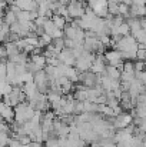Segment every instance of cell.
<instances>
[{"instance_id":"obj_1","label":"cell","mask_w":146,"mask_h":147,"mask_svg":"<svg viewBox=\"0 0 146 147\" xmlns=\"http://www.w3.org/2000/svg\"><path fill=\"white\" fill-rule=\"evenodd\" d=\"M13 110H14V120L19 121L20 124H23L24 121L30 120L35 116V111H36L29 101H22V103L16 104L13 107Z\"/></svg>"},{"instance_id":"obj_2","label":"cell","mask_w":146,"mask_h":147,"mask_svg":"<svg viewBox=\"0 0 146 147\" xmlns=\"http://www.w3.org/2000/svg\"><path fill=\"white\" fill-rule=\"evenodd\" d=\"M88 7V3L83 0H70L66 4L67 9V16L70 19H80L82 14L85 13V9Z\"/></svg>"},{"instance_id":"obj_3","label":"cell","mask_w":146,"mask_h":147,"mask_svg":"<svg viewBox=\"0 0 146 147\" xmlns=\"http://www.w3.org/2000/svg\"><path fill=\"white\" fill-rule=\"evenodd\" d=\"M93 59H95V53H89V51L83 50V53H82L80 56L76 57L73 67H75L77 71H86V70H90V64H92Z\"/></svg>"},{"instance_id":"obj_4","label":"cell","mask_w":146,"mask_h":147,"mask_svg":"<svg viewBox=\"0 0 146 147\" xmlns=\"http://www.w3.org/2000/svg\"><path fill=\"white\" fill-rule=\"evenodd\" d=\"M33 83L36 84L37 90L40 93H48L49 87H50V80L48 79V74L45 73V70H37L36 73H33Z\"/></svg>"},{"instance_id":"obj_5","label":"cell","mask_w":146,"mask_h":147,"mask_svg":"<svg viewBox=\"0 0 146 147\" xmlns=\"http://www.w3.org/2000/svg\"><path fill=\"white\" fill-rule=\"evenodd\" d=\"M132 120H133V117L128 111H122L120 114H117V116L113 117V121L112 123H113V127L115 129H123V127L129 126L132 123Z\"/></svg>"},{"instance_id":"obj_6","label":"cell","mask_w":146,"mask_h":147,"mask_svg":"<svg viewBox=\"0 0 146 147\" xmlns=\"http://www.w3.org/2000/svg\"><path fill=\"white\" fill-rule=\"evenodd\" d=\"M57 59L62 64H66V66H73L75 64V54H73V50L72 49H67V47H63V49L59 51L57 54Z\"/></svg>"},{"instance_id":"obj_7","label":"cell","mask_w":146,"mask_h":147,"mask_svg":"<svg viewBox=\"0 0 146 147\" xmlns=\"http://www.w3.org/2000/svg\"><path fill=\"white\" fill-rule=\"evenodd\" d=\"M106 59H105V56L102 54V53H97L95 54V59H93V61H92V64H90V71H93V73H102L103 70H105V67H106Z\"/></svg>"},{"instance_id":"obj_8","label":"cell","mask_w":146,"mask_h":147,"mask_svg":"<svg viewBox=\"0 0 146 147\" xmlns=\"http://www.w3.org/2000/svg\"><path fill=\"white\" fill-rule=\"evenodd\" d=\"M0 116H1L3 121H6V123L13 121V120H14V110H13V107L4 104V107H3L1 111H0Z\"/></svg>"},{"instance_id":"obj_9","label":"cell","mask_w":146,"mask_h":147,"mask_svg":"<svg viewBox=\"0 0 146 147\" xmlns=\"http://www.w3.org/2000/svg\"><path fill=\"white\" fill-rule=\"evenodd\" d=\"M29 60H30L39 70L45 69V66H46V57H45L43 54H32V56L29 57Z\"/></svg>"},{"instance_id":"obj_10","label":"cell","mask_w":146,"mask_h":147,"mask_svg":"<svg viewBox=\"0 0 146 147\" xmlns=\"http://www.w3.org/2000/svg\"><path fill=\"white\" fill-rule=\"evenodd\" d=\"M77 74H79V71H77L73 66H66L65 76L69 79V82H72V83H77Z\"/></svg>"},{"instance_id":"obj_11","label":"cell","mask_w":146,"mask_h":147,"mask_svg":"<svg viewBox=\"0 0 146 147\" xmlns=\"http://www.w3.org/2000/svg\"><path fill=\"white\" fill-rule=\"evenodd\" d=\"M3 47H4V50H6L7 57H12V56H16V54L20 53V50L17 49V46H16L14 43H12V42H6Z\"/></svg>"},{"instance_id":"obj_12","label":"cell","mask_w":146,"mask_h":147,"mask_svg":"<svg viewBox=\"0 0 146 147\" xmlns=\"http://www.w3.org/2000/svg\"><path fill=\"white\" fill-rule=\"evenodd\" d=\"M50 19H52L53 24H54L57 29H60V30H62V29L65 27V24H66V19H65L63 16H60V14H52Z\"/></svg>"},{"instance_id":"obj_13","label":"cell","mask_w":146,"mask_h":147,"mask_svg":"<svg viewBox=\"0 0 146 147\" xmlns=\"http://www.w3.org/2000/svg\"><path fill=\"white\" fill-rule=\"evenodd\" d=\"M107 13L112 16L119 14V0H107Z\"/></svg>"},{"instance_id":"obj_14","label":"cell","mask_w":146,"mask_h":147,"mask_svg":"<svg viewBox=\"0 0 146 147\" xmlns=\"http://www.w3.org/2000/svg\"><path fill=\"white\" fill-rule=\"evenodd\" d=\"M16 22V13L14 11H12L10 9H6V11H4V14H3V23H6V24H12V23H14Z\"/></svg>"},{"instance_id":"obj_15","label":"cell","mask_w":146,"mask_h":147,"mask_svg":"<svg viewBox=\"0 0 146 147\" xmlns=\"http://www.w3.org/2000/svg\"><path fill=\"white\" fill-rule=\"evenodd\" d=\"M9 34H10V27H9V24L1 23V24H0V42L6 43L7 39H9Z\"/></svg>"},{"instance_id":"obj_16","label":"cell","mask_w":146,"mask_h":147,"mask_svg":"<svg viewBox=\"0 0 146 147\" xmlns=\"http://www.w3.org/2000/svg\"><path fill=\"white\" fill-rule=\"evenodd\" d=\"M97 107H99V104L90 101V100L83 101V111H86V113H97Z\"/></svg>"},{"instance_id":"obj_17","label":"cell","mask_w":146,"mask_h":147,"mask_svg":"<svg viewBox=\"0 0 146 147\" xmlns=\"http://www.w3.org/2000/svg\"><path fill=\"white\" fill-rule=\"evenodd\" d=\"M138 43H146V29H139L135 33H130Z\"/></svg>"},{"instance_id":"obj_18","label":"cell","mask_w":146,"mask_h":147,"mask_svg":"<svg viewBox=\"0 0 146 147\" xmlns=\"http://www.w3.org/2000/svg\"><path fill=\"white\" fill-rule=\"evenodd\" d=\"M37 39H39V47H42V49H45L48 45L52 43V40H53L48 33H43V34H42V36H39Z\"/></svg>"},{"instance_id":"obj_19","label":"cell","mask_w":146,"mask_h":147,"mask_svg":"<svg viewBox=\"0 0 146 147\" xmlns=\"http://www.w3.org/2000/svg\"><path fill=\"white\" fill-rule=\"evenodd\" d=\"M116 32H117L120 36H128V34H130V29H129V26H128L126 22H123L120 26H117V27H116Z\"/></svg>"},{"instance_id":"obj_20","label":"cell","mask_w":146,"mask_h":147,"mask_svg":"<svg viewBox=\"0 0 146 147\" xmlns=\"http://www.w3.org/2000/svg\"><path fill=\"white\" fill-rule=\"evenodd\" d=\"M52 45L54 49H57L59 51L65 47V43H63V37H57V39H53L52 40Z\"/></svg>"},{"instance_id":"obj_21","label":"cell","mask_w":146,"mask_h":147,"mask_svg":"<svg viewBox=\"0 0 146 147\" xmlns=\"http://www.w3.org/2000/svg\"><path fill=\"white\" fill-rule=\"evenodd\" d=\"M45 147H59L57 137H49L48 140H45Z\"/></svg>"},{"instance_id":"obj_22","label":"cell","mask_w":146,"mask_h":147,"mask_svg":"<svg viewBox=\"0 0 146 147\" xmlns=\"http://www.w3.org/2000/svg\"><path fill=\"white\" fill-rule=\"evenodd\" d=\"M128 13H129V6L123 4L122 1H119V14H122L125 19L128 17Z\"/></svg>"},{"instance_id":"obj_23","label":"cell","mask_w":146,"mask_h":147,"mask_svg":"<svg viewBox=\"0 0 146 147\" xmlns=\"http://www.w3.org/2000/svg\"><path fill=\"white\" fill-rule=\"evenodd\" d=\"M133 76H135V79L136 80H139L141 83H146V74H145V70H142V71H135L133 73Z\"/></svg>"},{"instance_id":"obj_24","label":"cell","mask_w":146,"mask_h":147,"mask_svg":"<svg viewBox=\"0 0 146 147\" xmlns=\"http://www.w3.org/2000/svg\"><path fill=\"white\" fill-rule=\"evenodd\" d=\"M133 67H135V71H142V70H145V60H135Z\"/></svg>"},{"instance_id":"obj_25","label":"cell","mask_w":146,"mask_h":147,"mask_svg":"<svg viewBox=\"0 0 146 147\" xmlns=\"http://www.w3.org/2000/svg\"><path fill=\"white\" fill-rule=\"evenodd\" d=\"M146 59V50L138 49L136 50V60H145Z\"/></svg>"},{"instance_id":"obj_26","label":"cell","mask_w":146,"mask_h":147,"mask_svg":"<svg viewBox=\"0 0 146 147\" xmlns=\"http://www.w3.org/2000/svg\"><path fill=\"white\" fill-rule=\"evenodd\" d=\"M1 57H7V54H6V50H4V47L0 45V59Z\"/></svg>"},{"instance_id":"obj_27","label":"cell","mask_w":146,"mask_h":147,"mask_svg":"<svg viewBox=\"0 0 146 147\" xmlns=\"http://www.w3.org/2000/svg\"><path fill=\"white\" fill-rule=\"evenodd\" d=\"M133 4H138V6H145V0H133Z\"/></svg>"},{"instance_id":"obj_28","label":"cell","mask_w":146,"mask_h":147,"mask_svg":"<svg viewBox=\"0 0 146 147\" xmlns=\"http://www.w3.org/2000/svg\"><path fill=\"white\" fill-rule=\"evenodd\" d=\"M42 147H45V146H42Z\"/></svg>"}]
</instances>
